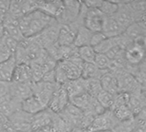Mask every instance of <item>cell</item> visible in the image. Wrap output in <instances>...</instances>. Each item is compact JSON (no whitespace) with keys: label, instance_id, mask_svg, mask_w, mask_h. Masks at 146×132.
Wrapping results in <instances>:
<instances>
[{"label":"cell","instance_id":"obj_10","mask_svg":"<svg viewBox=\"0 0 146 132\" xmlns=\"http://www.w3.org/2000/svg\"><path fill=\"white\" fill-rule=\"evenodd\" d=\"M3 25L5 28V34L9 35L12 39L16 40L17 42H21L24 37L21 32V29L19 28L18 24V19L12 17L11 16L6 14L4 21H3Z\"/></svg>","mask_w":146,"mask_h":132},{"label":"cell","instance_id":"obj_12","mask_svg":"<svg viewBox=\"0 0 146 132\" xmlns=\"http://www.w3.org/2000/svg\"><path fill=\"white\" fill-rule=\"evenodd\" d=\"M37 11L56 20L63 9V1H36Z\"/></svg>","mask_w":146,"mask_h":132},{"label":"cell","instance_id":"obj_15","mask_svg":"<svg viewBox=\"0 0 146 132\" xmlns=\"http://www.w3.org/2000/svg\"><path fill=\"white\" fill-rule=\"evenodd\" d=\"M76 32L77 29L70 24L69 25L60 24V28L58 37V45L61 46H73L76 36Z\"/></svg>","mask_w":146,"mask_h":132},{"label":"cell","instance_id":"obj_33","mask_svg":"<svg viewBox=\"0 0 146 132\" xmlns=\"http://www.w3.org/2000/svg\"><path fill=\"white\" fill-rule=\"evenodd\" d=\"M5 34V32L4 25H3V23H0V40L3 39Z\"/></svg>","mask_w":146,"mask_h":132},{"label":"cell","instance_id":"obj_34","mask_svg":"<svg viewBox=\"0 0 146 132\" xmlns=\"http://www.w3.org/2000/svg\"><path fill=\"white\" fill-rule=\"evenodd\" d=\"M5 15L2 14L1 12H0V23H3V21H4V18H5Z\"/></svg>","mask_w":146,"mask_h":132},{"label":"cell","instance_id":"obj_24","mask_svg":"<svg viewBox=\"0 0 146 132\" xmlns=\"http://www.w3.org/2000/svg\"><path fill=\"white\" fill-rule=\"evenodd\" d=\"M84 81H85L86 93L90 96H91L93 98H96L97 95L102 90L100 80H98V79H88V80H84Z\"/></svg>","mask_w":146,"mask_h":132},{"label":"cell","instance_id":"obj_5","mask_svg":"<svg viewBox=\"0 0 146 132\" xmlns=\"http://www.w3.org/2000/svg\"><path fill=\"white\" fill-rule=\"evenodd\" d=\"M106 18L107 16L100 10L87 7L84 18V26L92 33L102 32Z\"/></svg>","mask_w":146,"mask_h":132},{"label":"cell","instance_id":"obj_1","mask_svg":"<svg viewBox=\"0 0 146 132\" xmlns=\"http://www.w3.org/2000/svg\"><path fill=\"white\" fill-rule=\"evenodd\" d=\"M55 19L48 16L40 11H35L31 13L23 16L18 19L19 28L24 38H32L40 34Z\"/></svg>","mask_w":146,"mask_h":132},{"label":"cell","instance_id":"obj_3","mask_svg":"<svg viewBox=\"0 0 146 132\" xmlns=\"http://www.w3.org/2000/svg\"><path fill=\"white\" fill-rule=\"evenodd\" d=\"M82 2L63 1V9L56 21L61 25H69L75 22L79 16Z\"/></svg>","mask_w":146,"mask_h":132},{"label":"cell","instance_id":"obj_16","mask_svg":"<svg viewBox=\"0 0 146 132\" xmlns=\"http://www.w3.org/2000/svg\"><path fill=\"white\" fill-rule=\"evenodd\" d=\"M102 90L113 95L119 93V88L115 74L110 71H107L100 79Z\"/></svg>","mask_w":146,"mask_h":132},{"label":"cell","instance_id":"obj_31","mask_svg":"<svg viewBox=\"0 0 146 132\" xmlns=\"http://www.w3.org/2000/svg\"><path fill=\"white\" fill-rule=\"evenodd\" d=\"M9 118L0 112V132H4L9 127Z\"/></svg>","mask_w":146,"mask_h":132},{"label":"cell","instance_id":"obj_26","mask_svg":"<svg viewBox=\"0 0 146 132\" xmlns=\"http://www.w3.org/2000/svg\"><path fill=\"white\" fill-rule=\"evenodd\" d=\"M119 8V3L114 1H101L98 10H100L107 17L115 15Z\"/></svg>","mask_w":146,"mask_h":132},{"label":"cell","instance_id":"obj_9","mask_svg":"<svg viewBox=\"0 0 146 132\" xmlns=\"http://www.w3.org/2000/svg\"><path fill=\"white\" fill-rule=\"evenodd\" d=\"M19 42L12 39L7 34H5L0 40V63L5 62L14 56Z\"/></svg>","mask_w":146,"mask_h":132},{"label":"cell","instance_id":"obj_14","mask_svg":"<svg viewBox=\"0 0 146 132\" xmlns=\"http://www.w3.org/2000/svg\"><path fill=\"white\" fill-rule=\"evenodd\" d=\"M125 29L118 22L114 16L107 17L102 30V33L107 38H114L122 35Z\"/></svg>","mask_w":146,"mask_h":132},{"label":"cell","instance_id":"obj_20","mask_svg":"<svg viewBox=\"0 0 146 132\" xmlns=\"http://www.w3.org/2000/svg\"><path fill=\"white\" fill-rule=\"evenodd\" d=\"M107 71H108L99 70L95 65V63H84L81 78H83L84 80H88V79H98V80H100L101 77Z\"/></svg>","mask_w":146,"mask_h":132},{"label":"cell","instance_id":"obj_28","mask_svg":"<svg viewBox=\"0 0 146 132\" xmlns=\"http://www.w3.org/2000/svg\"><path fill=\"white\" fill-rule=\"evenodd\" d=\"M94 63L99 70L109 71L112 67V61L106 54L96 53Z\"/></svg>","mask_w":146,"mask_h":132},{"label":"cell","instance_id":"obj_27","mask_svg":"<svg viewBox=\"0 0 146 132\" xmlns=\"http://www.w3.org/2000/svg\"><path fill=\"white\" fill-rule=\"evenodd\" d=\"M96 99L105 110H111L114 100V95L102 90V92L97 95Z\"/></svg>","mask_w":146,"mask_h":132},{"label":"cell","instance_id":"obj_29","mask_svg":"<svg viewBox=\"0 0 146 132\" xmlns=\"http://www.w3.org/2000/svg\"><path fill=\"white\" fill-rule=\"evenodd\" d=\"M107 37L102 33V32H96V33H93L91 40H90V46L92 47L96 46L97 45H99L102 41H103Z\"/></svg>","mask_w":146,"mask_h":132},{"label":"cell","instance_id":"obj_8","mask_svg":"<svg viewBox=\"0 0 146 132\" xmlns=\"http://www.w3.org/2000/svg\"><path fill=\"white\" fill-rule=\"evenodd\" d=\"M33 94V82H11L10 96L20 102Z\"/></svg>","mask_w":146,"mask_h":132},{"label":"cell","instance_id":"obj_13","mask_svg":"<svg viewBox=\"0 0 146 132\" xmlns=\"http://www.w3.org/2000/svg\"><path fill=\"white\" fill-rule=\"evenodd\" d=\"M46 108L47 106L45 104H43L34 94H32L31 96H29L21 103V110L31 116L37 114Z\"/></svg>","mask_w":146,"mask_h":132},{"label":"cell","instance_id":"obj_32","mask_svg":"<svg viewBox=\"0 0 146 132\" xmlns=\"http://www.w3.org/2000/svg\"><path fill=\"white\" fill-rule=\"evenodd\" d=\"M10 5H11V1H6V0H0V12L5 16L8 13V11H9Z\"/></svg>","mask_w":146,"mask_h":132},{"label":"cell","instance_id":"obj_11","mask_svg":"<svg viewBox=\"0 0 146 132\" xmlns=\"http://www.w3.org/2000/svg\"><path fill=\"white\" fill-rule=\"evenodd\" d=\"M56 114L52 112L50 109L46 108L44 111L34 115L31 120L32 130H39L44 129L46 127H49L50 123H52L53 117Z\"/></svg>","mask_w":146,"mask_h":132},{"label":"cell","instance_id":"obj_2","mask_svg":"<svg viewBox=\"0 0 146 132\" xmlns=\"http://www.w3.org/2000/svg\"><path fill=\"white\" fill-rule=\"evenodd\" d=\"M119 122L111 110H105L95 117L91 123L85 129L86 132H100L112 130Z\"/></svg>","mask_w":146,"mask_h":132},{"label":"cell","instance_id":"obj_25","mask_svg":"<svg viewBox=\"0 0 146 132\" xmlns=\"http://www.w3.org/2000/svg\"><path fill=\"white\" fill-rule=\"evenodd\" d=\"M137 122L134 117L127 121L119 122L112 129V132H135L137 128Z\"/></svg>","mask_w":146,"mask_h":132},{"label":"cell","instance_id":"obj_30","mask_svg":"<svg viewBox=\"0 0 146 132\" xmlns=\"http://www.w3.org/2000/svg\"><path fill=\"white\" fill-rule=\"evenodd\" d=\"M10 91H11V82L0 81V98L9 96Z\"/></svg>","mask_w":146,"mask_h":132},{"label":"cell","instance_id":"obj_23","mask_svg":"<svg viewBox=\"0 0 146 132\" xmlns=\"http://www.w3.org/2000/svg\"><path fill=\"white\" fill-rule=\"evenodd\" d=\"M119 46V36L114 38H106L103 41H102L99 45L94 47L96 53L106 54L113 47Z\"/></svg>","mask_w":146,"mask_h":132},{"label":"cell","instance_id":"obj_4","mask_svg":"<svg viewBox=\"0 0 146 132\" xmlns=\"http://www.w3.org/2000/svg\"><path fill=\"white\" fill-rule=\"evenodd\" d=\"M146 56V48L144 46L143 38L131 43L125 50V58L127 63L133 66L142 64Z\"/></svg>","mask_w":146,"mask_h":132},{"label":"cell","instance_id":"obj_7","mask_svg":"<svg viewBox=\"0 0 146 132\" xmlns=\"http://www.w3.org/2000/svg\"><path fill=\"white\" fill-rule=\"evenodd\" d=\"M70 103V98L65 88L62 85H58L48 104L47 108L55 114H59Z\"/></svg>","mask_w":146,"mask_h":132},{"label":"cell","instance_id":"obj_35","mask_svg":"<svg viewBox=\"0 0 146 132\" xmlns=\"http://www.w3.org/2000/svg\"><path fill=\"white\" fill-rule=\"evenodd\" d=\"M100 132H112V130H106V131H100Z\"/></svg>","mask_w":146,"mask_h":132},{"label":"cell","instance_id":"obj_17","mask_svg":"<svg viewBox=\"0 0 146 132\" xmlns=\"http://www.w3.org/2000/svg\"><path fill=\"white\" fill-rule=\"evenodd\" d=\"M17 65V63L14 56L5 62L0 63V81L11 82Z\"/></svg>","mask_w":146,"mask_h":132},{"label":"cell","instance_id":"obj_19","mask_svg":"<svg viewBox=\"0 0 146 132\" xmlns=\"http://www.w3.org/2000/svg\"><path fill=\"white\" fill-rule=\"evenodd\" d=\"M32 81V71L29 63H19L17 65L12 82H29Z\"/></svg>","mask_w":146,"mask_h":132},{"label":"cell","instance_id":"obj_6","mask_svg":"<svg viewBox=\"0 0 146 132\" xmlns=\"http://www.w3.org/2000/svg\"><path fill=\"white\" fill-rule=\"evenodd\" d=\"M58 86V84L55 82H46L43 81L33 82V94L35 95L43 104L48 106Z\"/></svg>","mask_w":146,"mask_h":132},{"label":"cell","instance_id":"obj_22","mask_svg":"<svg viewBox=\"0 0 146 132\" xmlns=\"http://www.w3.org/2000/svg\"><path fill=\"white\" fill-rule=\"evenodd\" d=\"M78 55L84 63H94L96 52L91 46H85L78 48Z\"/></svg>","mask_w":146,"mask_h":132},{"label":"cell","instance_id":"obj_21","mask_svg":"<svg viewBox=\"0 0 146 132\" xmlns=\"http://www.w3.org/2000/svg\"><path fill=\"white\" fill-rule=\"evenodd\" d=\"M93 33L86 28L84 26H81L76 32V36L74 40V45L76 47L79 48L85 46H90V40Z\"/></svg>","mask_w":146,"mask_h":132},{"label":"cell","instance_id":"obj_18","mask_svg":"<svg viewBox=\"0 0 146 132\" xmlns=\"http://www.w3.org/2000/svg\"><path fill=\"white\" fill-rule=\"evenodd\" d=\"M62 86L65 88L70 100L84 94H87L85 89V81L83 78L69 81Z\"/></svg>","mask_w":146,"mask_h":132}]
</instances>
